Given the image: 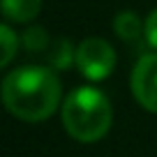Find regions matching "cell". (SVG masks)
Wrapping results in <instances>:
<instances>
[{"label": "cell", "mask_w": 157, "mask_h": 157, "mask_svg": "<svg viewBox=\"0 0 157 157\" xmlns=\"http://www.w3.org/2000/svg\"><path fill=\"white\" fill-rule=\"evenodd\" d=\"M60 78L44 65H25L10 72L2 81L5 109L19 120L39 123L53 116L60 104Z\"/></svg>", "instance_id": "6da1fadb"}, {"label": "cell", "mask_w": 157, "mask_h": 157, "mask_svg": "<svg viewBox=\"0 0 157 157\" xmlns=\"http://www.w3.org/2000/svg\"><path fill=\"white\" fill-rule=\"evenodd\" d=\"M113 109L109 97L93 86H81L65 97L63 125L72 139L81 143H95L111 129Z\"/></svg>", "instance_id": "7a4b0ae2"}, {"label": "cell", "mask_w": 157, "mask_h": 157, "mask_svg": "<svg viewBox=\"0 0 157 157\" xmlns=\"http://www.w3.org/2000/svg\"><path fill=\"white\" fill-rule=\"evenodd\" d=\"M76 67L90 81H102L116 67V51L102 37H86L76 46Z\"/></svg>", "instance_id": "3957f363"}, {"label": "cell", "mask_w": 157, "mask_h": 157, "mask_svg": "<svg viewBox=\"0 0 157 157\" xmlns=\"http://www.w3.org/2000/svg\"><path fill=\"white\" fill-rule=\"evenodd\" d=\"M132 93L146 111L157 113V53H146L132 69Z\"/></svg>", "instance_id": "277c9868"}, {"label": "cell", "mask_w": 157, "mask_h": 157, "mask_svg": "<svg viewBox=\"0 0 157 157\" xmlns=\"http://www.w3.org/2000/svg\"><path fill=\"white\" fill-rule=\"evenodd\" d=\"M113 30H116V35L123 42H127V44H134V42H139L141 37H146V21L139 19L136 12H118L116 19H113Z\"/></svg>", "instance_id": "5b68a950"}, {"label": "cell", "mask_w": 157, "mask_h": 157, "mask_svg": "<svg viewBox=\"0 0 157 157\" xmlns=\"http://www.w3.org/2000/svg\"><path fill=\"white\" fill-rule=\"evenodd\" d=\"M42 10V0H2V16L12 23H30Z\"/></svg>", "instance_id": "8992f818"}, {"label": "cell", "mask_w": 157, "mask_h": 157, "mask_svg": "<svg viewBox=\"0 0 157 157\" xmlns=\"http://www.w3.org/2000/svg\"><path fill=\"white\" fill-rule=\"evenodd\" d=\"M72 63H76V49L72 46L69 39L58 37L53 44H51V51H49L51 69H67Z\"/></svg>", "instance_id": "52a82bcc"}, {"label": "cell", "mask_w": 157, "mask_h": 157, "mask_svg": "<svg viewBox=\"0 0 157 157\" xmlns=\"http://www.w3.org/2000/svg\"><path fill=\"white\" fill-rule=\"evenodd\" d=\"M21 42H23L25 51L28 53H42V51L49 49V33H46L42 25H30L28 30L23 33V37H21Z\"/></svg>", "instance_id": "ba28073f"}, {"label": "cell", "mask_w": 157, "mask_h": 157, "mask_svg": "<svg viewBox=\"0 0 157 157\" xmlns=\"http://www.w3.org/2000/svg\"><path fill=\"white\" fill-rule=\"evenodd\" d=\"M0 44H2V51H0V65L7 67V65L12 63V58L16 56V49H19V37H16V33L7 23L0 25Z\"/></svg>", "instance_id": "9c48e42d"}, {"label": "cell", "mask_w": 157, "mask_h": 157, "mask_svg": "<svg viewBox=\"0 0 157 157\" xmlns=\"http://www.w3.org/2000/svg\"><path fill=\"white\" fill-rule=\"evenodd\" d=\"M146 42L152 46V49H157V7L146 19Z\"/></svg>", "instance_id": "30bf717a"}]
</instances>
